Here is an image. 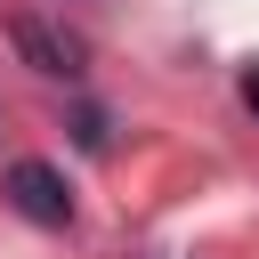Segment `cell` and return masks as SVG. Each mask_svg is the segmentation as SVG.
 Here are the masks:
<instances>
[{"label": "cell", "instance_id": "obj_1", "mask_svg": "<svg viewBox=\"0 0 259 259\" xmlns=\"http://www.w3.org/2000/svg\"><path fill=\"white\" fill-rule=\"evenodd\" d=\"M8 202H16L32 227H65V219H73V194H65V178H57L49 162H16V170H8Z\"/></svg>", "mask_w": 259, "mask_h": 259}, {"label": "cell", "instance_id": "obj_2", "mask_svg": "<svg viewBox=\"0 0 259 259\" xmlns=\"http://www.w3.org/2000/svg\"><path fill=\"white\" fill-rule=\"evenodd\" d=\"M8 32H16V49H24V57L40 65V73H65V81L81 73V40H65V32H49L40 16H16Z\"/></svg>", "mask_w": 259, "mask_h": 259}, {"label": "cell", "instance_id": "obj_3", "mask_svg": "<svg viewBox=\"0 0 259 259\" xmlns=\"http://www.w3.org/2000/svg\"><path fill=\"white\" fill-rule=\"evenodd\" d=\"M243 105H251V113H259V65H251V73H243Z\"/></svg>", "mask_w": 259, "mask_h": 259}]
</instances>
